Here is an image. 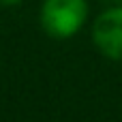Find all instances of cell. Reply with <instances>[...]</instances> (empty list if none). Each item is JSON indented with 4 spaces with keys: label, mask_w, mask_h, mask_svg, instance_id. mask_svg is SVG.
Instances as JSON below:
<instances>
[{
    "label": "cell",
    "mask_w": 122,
    "mask_h": 122,
    "mask_svg": "<svg viewBox=\"0 0 122 122\" xmlns=\"http://www.w3.org/2000/svg\"><path fill=\"white\" fill-rule=\"evenodd\" d=\"M86 0H45L41 9V24L49 36H73L86 21Z\"/></svg>",
    "instance_id": "cell-1"
},
{
    "label": "cell",
    "mask_w": 122,
    "mask_h": 122,
    "mask_svg": "<svg viewBox=\"0 0 122 122\" xmlns=\"http://www.w3.org/2000/svg\"><path fill=\"white\" fill-rule=\"evenodd\" d=\"M2 4H6V6H13V4H19L21 0H0Z\"/></svg>",
    "instance_id": "cell-3"
},
{
    "label": "cell",
    "mask_w": 122,
    "mask_h": 122,
    "mask_svg": "<svg viewBox=\"0 0 122 122\" xmlns=\"http://www.w3.org/2000/svg\"><path fill=\"white\" fill-rule=\"evenodd\" d=\"M94 45L112 60H122V6L107 9L92 26Z\"/></svg>",
    "instance_id": "cell-2"
}]
</instances>
